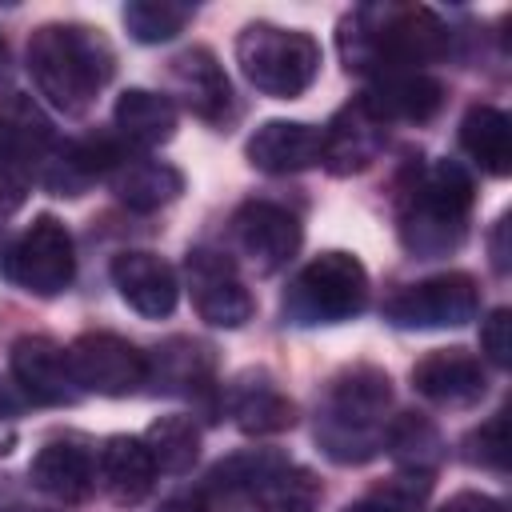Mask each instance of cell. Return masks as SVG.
Segmentation results:
<instances>
[{"label": "cell", "mask_w": 512, "mask_h": 512, "mask_svg": "<svg viewBox=\"0 0 512 512\" xmlns=\"http://www.w3.org/2000/svg\"><path fill=\"white\" fill-rule=\"evenodd\" d=\"M340 56L348 72L388 76L420 72L448 52V28L432 8L420 4H364L340 20Z\"/></svg>", "instance_id": "6da1fadb"}, {"label": "cell", "mask_w": 512, "mask_h": 512, "mask_svg": "<svg viewBox=\"0 0 512 512\" xmlns=\"http://www.w3.org/2000/svg\"><path fill=\"white\" fill-rule=\"evenodd\" d=\"M28 76L60 112H84L112 76V48L84 24H40L28 36Z\"/></svg>", "instance_id": "7a4b0ae2"}, {"label": "cell", "mask_w": 512, "mask_h": 512, "mask_svg": "<svg viewBox=\"0 0 512 512\" xmlns=\"http://www.w3.org/2000/svg\"><path fill=\"white\" fill-rule=\"evenodd\" d=\"M392 400L388 372L372 364L344 368L316 412V444L336 464H364L380 452L384 436V408Z\"/></svg>", "instance_id": "3957f363"}, {"label": "cell", "mask_w": 512, "mask_h": 512, "mask_svg": "<svg viewBox=\"0 0 512 512\" xmlns=\"http://www.w3.org/2000/svg\"><path fill=\"white\" fill-rule=\"evenodd\" d=\"M472 212V176L456 160H436L412 176L400 200V244L420 256L436 260L464 244Z\"/></svg>", "instance_id": "277c9868"}, {"label": "cell", "mask_w": 512, "mask_h": 512, "mask_svg": "<svg viewBox=\"0 0 512 512\" xmlns=\"http://www.w3.org/2000/svg\"><path fill=\"white\" fill-rule=\"evenodd\" d=\"M236 64L256 92L272 100H296L320 72V44L300 28L256 20L236 36Z\"/></svg>", "instance_id": "5b68a950"}, {"label": "cell", "mask_w": 512, "mask_h": 512, "mask_svg": "<svg viewBox=\"0 0 512 512\" xmlns=\"http://www.w3.org/2000/svg\"><path fill=\"white\" fill-rule=\"evenodd\" d=\"M368 304V272L352 252H320L308 260L284 292L288 324H340L360 316Z\"/></svg>", "instance_id": "8992f818"}, {"label": "cell", "mask_w": 512, "mask_h": 512, "mask_svg": "<svg viewBox=\"0 0 512 512\" xmlns=\"http://www.w3.org/2000/svg\"><path fill=\"white\" fill-rule=\"evenodd\" d=\"M476 312H480V288L468 272H440V276L416 280L384 304V316L396 328H416V332L460 328L476 320Z\"/></svg>", "instance_id": "52a82bcc"}, {"label": "cell", "mask_w": 512, "mask_h": 512, "mask_svg": "<svg viewBox=\"0 0 512 512\" xmlns=\"http://www.w3.org/2000/svg\"><path fill=\"white\" fill-rule=\"evenodd\" d=\"M8 276L32 296H60L76 276V248L56 216H36L8 252Z\"/></svg>", "instance_id": "ba28073f"}, {"label": "cell", "mask_w": 512, "mask_h": 512, "mask_svg": "<svg viewBox=\"0 0 512 512\" xmlns=\"http://www.w3.org/2000/svg\"><path fill=\"white\" fill-rule=\"evenodd\" d=\"M184 276H188V292H192V308L204 324L212 328H240L252 320L256 300L244 288L236 260L216 252V248H192L184 256Z\"/></svg>", "instance_id": "9c48e42d"}, {"label": "cell", "mask_w": 512, "mask_h": 512, "mask_svg": "<svg viewBox=\"0 0 512 512\" xmlns=\"http://www.w3.org/2000/svg\"><path fill=\"white\" fill-rule=\"evenodd\" d=\"M68 360L80 392L132 396L148 384V356L112 332H84L80 340H72Z\"/></svg>", "instance_id": "30bf717a"}, {"label": "cell", "mask_w": 512, "mask_h": 512, "mask_svg": "<svg viewBox=\"0 0 512 512\" xmlns=\"http://www.w3.org/2000/svg\"><path fill=\"white\" fill-rule=\"evenodd\" d=\"M232 240H236L240 256L248 260V268H256L260 276H272L296 256L304 232L288 208L252 200L232 216Z\"/></svg>", "instance_id": "8fae6325"}, {"label": "cell", "mask_w": 512, "mask_h": 512, "mask_svg": "<svg viewBox=\"0 0 512 512\" xmlns=\"http://www.w3.org/2000/svg\"><path fill=\"white\" fill-rule=\"evenodd\" d=\"M12 380L32 404H76L80 400L68 348H60L48 336H20L12 344Z\"/></svg>", "instance_id": "7c38bea8"}, {"label": "cell", "mask_w": 512, "mask_h": 512, "mask_svg": "<svg viewBox=\"0 0 512 512\" xmlns=\"http://www.w3.org/2000/svg\"><path fill=\"white\" fill-rule=\"evenodd\" d=\"M412 388L440 408H472L488 392V372L464 348H436L412 364Z\"/></svg>", "instance_id": "4fadbf2b"}, {"label": "cell", "mask_w": 512, "mask_h": 512, "mask_svg": "<svg viewBox=\"0 0 512 512\" xmlns=\"http://www.w3.org/2000/svg\"><path fill=\"white\" fill-rule=\"evenodd\" d=\"M356 100L380 124H424L440 112L444 84L424 72H388L376 76Z\"/></svg>", "instance_id": "5bb4252c"}, {"label": "cell", "mask_w": 512, "mask_h": 512, "mask_svg": "<svg viewBox=\"0 0 512 512\" xmlns=\"http://www.w3.org/2000/svg\"><path fill=\"white\" fill-rule=\"evenodd\" d=\"M48 156H52V120L32 96L8 92L0 100V160L36 176L44 172Z\"/></svg>", "instance_id": "9a60e30c"}, {"label": "cell", "mask_w": 512, "mask_h": 512, "mask_svg": "<svg viewBox=\"0 0 512 512\" xmlns=\"http://www.w3.org/2000/svg\"><path fill=\"white\" fill-rule=\"evenodd\" d=\"M320 148H324V132L304 120H264L244 144L248 164L272 176H288L320 164Z\"/></svg>", "instance_id": "2e32d148"}, {"label": "cell", "mask_w": 512, "mask_h": 512, "mask_svg": "<svg viewBox=\"0 0 512 512\" xmlns=\"http://www.w3.org/2000/svg\"><path fill=\"white\" fill-rule=\"evenodd\" d=\"M112 284L124 296V304L148 320L168 316L180 296L176 272L156 252H120L112 260Z\"/></svg>", "instance_id": "e0dca14e"}, {"label": "cell", "mask_w": 512, "mask_h": 512, "mask_svg": "<svg viewBox=\"0 0 512 512\" xmlns=\"http://www.w3.org/2000/svg\"><path fill=\"white\" fill-rule=\"evenodd\" d=\"M324 132V148H320V164L332 172V176H352V172H364L380 148H384V124L372 120L360 100L344 104Z\"/></svg>", "instance_id": "ac0fdd59"}, {"label": "cell", "mask_w": 512, "mask_h": 512, "mask_svg": "<svg viewBox=\"0 0 512 512\" xmlns=\"http://www.w3.org/2000/svg\"><path fill=\"white\" fill-rule=\"evenodd\" d=\"M28 476H32V484H36L44 496H52V500H60V504H80V500H88L92 488H96V460H92V452L80 448L76 440H48V444L32 456Z\"/></svg>", "instance_id": "d6986e66"}, {"label": "cell", "mask_w": 512, "mask_h": 512, "mask_svg": "<svg viewBox=\"0 0 512 512\" xmlns=\"http://www.w3.org/2000/svg\"><path fill=\"white\" fill-rule=\"evenodd\" d=\"M168 80H172V92L180 96V104L200 116V120H220L228 100H232V88H228V76L220 68V60L208 52V48H188L172 60L168 68Z\"/></svg>", "instance_id": "ffe728a7"}, {"label": "cell", "mask_w": 512, "mask_h": 512, "mask_svg": "<svg viewBox=\"0 0 512 512\" xmlns=\"http://www.w3.org/2000/svg\"><path fill=\"white\" fill-rule=\"evenodd\" d=\"M104 180L112 184L116 200L136 208V212H156V208L172 204L184 192L180 168H172L164 160H152V156H132V152H124Z\"/></svg>", "instance_id": "44dd1931"}, {"label": "cell", "mask_w": 512, "mask_h": 512, "mask_svg": "<svg viewBox=\"0 0 512 512\" xmlns=\"http://www.w3.org/2000/svg\"><path fill=\"white\" fill-rule=\"evenodd\" d=\"M96 476L104 484V492L112 496V504L132 508L152 492L156 480V464L144 448V440L136 436H112L104 440L100 456H96Z\"/></svg>", "instance_id": "7402d4cb"}, {"label": "cell", "mask_w": 512, "mask_h": 512, "mask_svg": "<svg viewBox=\"0 0 512 512\" xmlns=\"http://www.w3.org/2000/svg\"><path fill=\"white\" fill-rule=\"evenodd\" d=\"M228 412L236 420L240 432L248 436H272L296 424V404L260 372V376H244L232 384L228 392Z\"/></svg>", "instance_id": "603a6c76"}, {"label": "cell", "mask_w": 512, "mask_h": 512, "mask_svg": "<svg viewBox=\"0 0 512 512\" xmlns=\"http://www.w3.org/2000/svg\"><path fill=\"white\" fill-rule=\"evenodd\" d=\"M112 124L132 148L148 152L176 136V104L160 92L128 88V92H120V100L112 108Z\"/></svg>", "instance_id": "cb8c5ba5"}, {"label": "cell", "mask_w": 512, "mask_h": 512, "mask_svg": "<svg viewBox=\"0 0 512 512\" xmlns=\"http://www.w3.org/2000/svg\"><path fill=\"white\" fill-rule=\"evenodd\" d=\"M460 148L480 172L508 176L512 172V124H508V116L492 104H472L460 120Z\"/></svg>", "instance_id": "d4e9b609"}, {"label": "cell", "mask_w": 512, "mask_h": 512, "mask_svg": "<svg viewBox=\"0 0 512 512\" xmlns=\"http://www.w3.org/2000/svg\"><path fill=\"white\" fill-rule=\"evenodd\" d=\"M380 448L404 472H424V476L444 460V440H440L436 424L428 416H416V412H400L396 420H388L384 436H380Z\"/></svg>", "instance_id": "484cf974"}, {"label": "cell", "mask_w": 512, "mask_h": 512, "mask_svg": "<svg viewBox=\"0 0 512 512\" xmlns=\"http://www.w3.org/2000/svg\"><path fill=\"white\" fill-rule=\"evenodd\" d=\"M316 500H320V480L308 468L292 464L288 456H276L260 476V484L252 488L248 504H260L264 512H312Z\"/></svg>", "instance_id": "4316f807"}, {"label": "cell", "mask_w": 512, "mask_h": 512, "mask_svg": "<svg viewBox=\"0 0 512 512\" xmlns=\"http://www.w3.org/2000/svg\"><path fill=\"white\" fill-rule=\"evenodd\" d=\"M208 372H212V348L184 336L160 344L156 356L148 360V380L164 392H192L208 384Z\"/></svg>", "instance_id": "83f0119b"}, {"label": "cell", "mask_w": 512, "mask_h": 512, "mask_svg": "<svg viewBox=\"0 0 512 512\" xmlns=\"http://www.w3.org/2000/svg\"><path fill=\"white\" fill-rule=\"evenodd\" d=\"M152 464L160 472H188L200 456V428L192 424V416H160L148 424V432L140 436Z\"/></svg>", "instance_id": "f1b7e54d"}, {"label": "cell", "mask_w": 512, "mask_h": 512, "mask_svg": "<svg viewBox=\"0 0 512 512\" xmlns=\"http://www.w3.org/2000/svg\"><path fill=\"white\" fill-rule=\"evenodd\" d=\"M120 20H124V28H128L132 40H140V44H164V40H172L192 20V8L188 4H176V0H132V4H124Z\"/></svg>", "instance_id": "f546056e"}, {"label": "cell", "mask_w": 512, "mask_h": 512, "mask_svg": "<svg viewBox=\"0 0 512 512\" xmlns=\"http://www.w3.org/2000/svg\"><path fill=\"white\" fill-rule=\"evenodd\" d=\"M280 452L272 448H248L240 456H228L224 464L212 468L208 476V492L220 496V500H252V488L260 484V476L268 472V464L276 460Z\"/></svg>", "instance_id": "4dcf8cb0"}, {"label": "cell", "mask_w": 512, "mask_h": 512, "mask_svg": "<svg viewBox=\"0 0 512 512\" xmlns=\"http://www.w3.org/2000/svg\"><path fill=\"white\" fill-rule=\"evenodd\" d=\"M464 456H468V464L504 472V468H508V412H496V416L484 420L476 432H468Z\"/></svg>", "instance_id": "1f68e13d"}, {"label": "cell", "mask_w": 512, "mask_h": 512, "mask_svg": "<svg viewBox=\"0 0 512 512\" xmlns=\"http://www.w3.org/2000/svg\"><path fill=\"white\" fill-rule=\"evenodd\" d=\"M428 488H432V480L424 472H400V476L384 480L372 492V500H380L388 512H420L428 500Z\"/></svg>", "instance_id": "d6a6232c"}, {"label": "cell", "mask_w": 512, "mask_h": 512, "mask_svg": "<svg viewBox=\"0 0 512 512\" xmlns=\"http://www.w3.org/2000/svg\"><path fill=\"white\" fill-rule=\"evenodd\" d=\"M480 348L496 368L512 364V312L508 308H492L484 328H480Z\"/></svg>", "instance_id": "836d02e7"}, {"label": "cell", "mask_w": 512, "mask_h": 512, "mask_svg": "<svg viewBox=\"0 0 512 512\" xmlns=\"http://www.w3.org/2000/svg\"><path fill=\"white\" fill-rule=\"evenodd\" d=\"M440 512H504V504L484 492H456L448 504H440Z\"/></svg>", "instance_id": "e575fe53"}, {"label": "cell", "mask_w": 512, "mask_h": 512, "mask_svg": "<svg viewBox=\"0 0 512 512\" xmlns=\"http://www.w3.org/2000/svg\"><path fill=\"white\" fill-rule=\"evenodd\" d=\"M28 404H32V400L20 392V384H16L12 376H0V424H4V420H16Z\"/></svg>", "instance_id": "d590c367"}, {"label": "cell", "mask_w": 512, "mask_h": 512, "mask_svg": "<svg viewBox=\"0 0 512 512\" xmlns=\"http://www.w3.org/2000/svg\"><path fill=\"white\" fill-rule=\"evenodd\" d=\"M492 268L508 272V216H500L496 232H492Z\"/></svg>", "instance_id": "8d00e7d4"}, {"label": "cell", "mask_w": 512, "mask_h": 512, "mask_svg": "<svg viewBox=\"0 0 512 512\" xmlns=\"http://www.w3.org/2000/svg\"><path fill=\"white\" fill-rule=\"evenodd\" d=\"M156 512H208V508H204L200 496H172V500H164Z\"/></svg>", "instance_id": "74e56055"}, {"label": "cell", "mask_w": 512, "mask_h": 512, "mask_svg": "<svg viewBox=\"0 0 512 512\" xmlns=\"http://www.w3.org/2000/svg\"><path fill=\"white\" fill-rule=\"evenodd\" d=\"M344 512H388L380 500H372V496H364V500H356V504H348Z\"/></svg>", "instance_id": "f35d334b"}, {"label": "cell", "mask_w": 512, "mask_h": 512, "mask_svg": "<svg viewBox=\"0 0 512 512\" xmlns=\"http://www.w3.org/2000/svg\"><path fill=\"white\" fill-rule=\"evenodd\" d=\"M0 512H40V508H28V504H8V508H0Z\"/></svg>", "instance_id": "ab89813d"}, {"label": "cell", "mask_w": 512, "mask_h": 512, "mask_svg": "<svg viewBox=\"0 0 512 512\" xmlns=\"http://www.w3.org/2000/svg\"><path fill=\"white\" fill-rule=\"evenodd\" d=\"M4 64H8V48H4V40H0V76H4Z\"/></svg>", "instance_id": "60d3db41"}]
</instances>
